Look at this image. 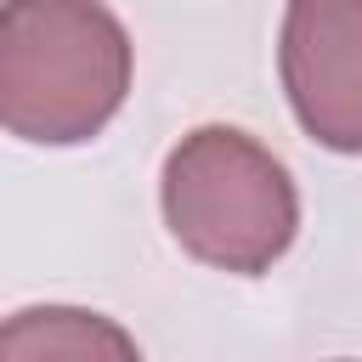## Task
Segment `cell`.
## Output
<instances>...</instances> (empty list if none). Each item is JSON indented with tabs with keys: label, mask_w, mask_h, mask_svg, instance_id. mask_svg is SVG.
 <instances>
[{
	"label": "cell",
	"mask_w": 362,
	"mask_h": 362,
	"mask_svg": "<svg viewBox=\"0 0 362 362\" xmlns=\"http://www.w3.org/2000/svg\"><path fill=\"white\" fill-rule=\"evenodd\" d=\"M277 68L300 130L362 153V0H288Z\"/></svg>",
	"instance_id": "obj_3"
},
{
	"label": "cell",
	"mask_w": 362,
	"mask_h": 362,
	"mask_svg": "<svg viewBox=\"0 0 362 362\" xmlns=\"http://www.w3.org/2000/svg\"><path fill=\"white\" fill-rule=\"evenodd\" d=\"M130 34L102 0H6L0 119L17 141L79 147L130 96Z\"/></svg>",
	"instance_id": "obj_1"
},
{
	"label": "cell",
	"mask_w": 362,
	"mask_h": 362,
	"mask_svg": "<svg viewBox=\"0 0 362 362\" xmlns=\"http://www.w3.org/2000/svg\"><path fill=\"white\" fill-rule=\"evenodd\" d=\"M0 362H141L136 339L85 305H28L0 328Z\"/></svg>",
	"instance_id": "obj_4"
},
{
	"label": "cell",
	"mask_w": 362,
	"mask_h": 362,
	"mask_svg": "<svg viewBox=\"0 0 362 362\" xmlns=\"http://www.w3.org/2000/svg\"><path fill=\"white\" fill-rule=\"evenodd\" d=\"M164 226L170 238L232 277L272 272L300 232V192L255 136L232 124H198L164 158Z\"/></svg>",
	"instance_id": "obj_2"
}]
</instances>
